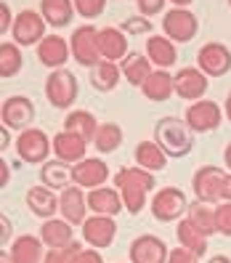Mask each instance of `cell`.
I'll use <instances>...</instances> for the list:
<instances>
[{"mask_svg": "<svg viewBox=\"0 0 231 263\" xmlns=\"http://www.w3.org/2000/svg\"><path fill=\"white\" fill-rule=\"evenodd\" d=\"M40 239H43V245L48 247V250L67 247V245H72V223L48 218V221L40 226Z\"/></svg>", "mask_w": 231, "mask_h": 263, "instance_id": "7402d4cb", "label": "cell"}, {"mask_svg": "<svg viewBox=\"0 0 231 263\" xmlns=\"http://www.w3.org/2000/svg\"><path fill=\"white\" fill-rule=\"evenodd\" d=\"M173 3H176V6H189L191 0H173Z\"/></svg>", "mask_w": 231, "mask_h": 263, "instance_id": "f907efd6", "label": "cell"}, {"mask_svg": "<svg viewBox=\"0 0 231 263\" xmlns=\"http://www.w3.org/2000/svg\"><path fill=\"white\" fill-rule=\"evenodd\" d=\"M72 263H104V258H101L96 250H88V247H83V250L72 258Z\"/></svg>", "mask_w": 231, "mask_h": 263, "instance_id": "60d3db41", "label": "cell"}, {"mask_svg": "<svg viewBox=\"0 0 231 263\" xmlns=\"http://www.w3.org/2000/svg\"><path fill=\"white\" fill-rule=\"evenodd\" d=\"M64 130L85 138V141H93L96 133H99V122H96V117L90 112L77 109V112H69V117L64 120Z\"/></svg>", "mask_w": 231, "mask_h": 263, "instance_id": "83f0119b", "label": "cell"}, {"mask_svg": "<svg viewBox=\"0 0 231 263\" xmlns=\"http://www.w3.org/2000/svg\"><path fill=\"white\" fill-rule=\"evenodd\" d=\"M167 255H170V250L165 247V242L160 237H151V234L136 237L130 245V260L133 263H167Z\"/></svg>", "mask_w": 231, "mask_h": 263, "instance_id": "30bf717a", "label": "cell"}, {"mask_svg": "<svg viewBox=\"0 0 231 263\" xmlns=\"http://www.w3.org/2000/svg\"><path fill=\"white\" fill-rule=\"evenodd\" d=\"M228 6H231V0H228Z\"/></svg>", "mask_w": 231, "mask_h": 263, "instance_id": "816d5d0a", "label": "cell"}, {"mask_svg": "<svg viewBox=\"0 0 231 263\" xmlns=\"http://www.w3.org/2000/svg\"><path fill=\"white\" fill-rule=\"evenodd\" d=\"M53 149V141L37 128H27L16 138V152L24 162H48V152Z\"/></svg>", "mask_w": 231, "mask_h": 263, "instance_id": "8992f818", "label": "cell"}, {"mask_svg": "<svg viewBox=\"0 0 231 263\" xmlns=\"http://www.w3.org/2000/svg\"><path fill=\"white\" fill-rule=\"evenodd\" d=\"M43 19L35 11H22L19 19L13 22V37L22 45H32V43H43Z\"/></svg>", "mask_w": 231, "mask_h": 263, "instance_id": "d6986e66", "label": "cell"}, {"mask_svg": "<svg viewBox=\"0 0 231 263\" xmlns=\"http://www.w3.org/2000/svg\"><path fill=\"white\" fill-rule=\"evenodd\" d=\"M162 27H165V32L170 35V40L186 43L197 32V16L191 11H186V8H173L170 13H165Z\"/></svg>", "mask_w": 231, "mask_h": 263, "instance_id": "8fae6325", "label": "cell"}, {"mask_svg": "<svg viewBox=\"0 0 231 263\" xmlns=\"http://www.w3.org/2000/svg\"><path fill=\"white\" fill-rule=\"evenodd\" d=\"M45 96H48V101L56 106V109H67V106L77 99L74 74L67 72V69H56L48 77V83H45Z\"/></svg>", "mask_w": 231, "mask_h": 263, "instance_id": "5b68a950", "label": "cell"}, {"mask_svg": "<svg viewBox=\"0 0 231 263\" xmlns=\"http://www.w3.org/2000/svg\"><path fill=\"white\" fill-rule=\"evenodd\" d=\"M27 205H29V210H32L35 215H40V218L48 221L51 215L59 210V199L53 197V189H48V186H32L27 192Z\"/></svg>", "mask_w": 231, "mask_h": 263, "instance_id": "603a6c76", "label": "cell"}, {"mask_svg": "<svg viewBox=\"0 0 231 263\" xmlns=\"http://www.w3.org/2000/svg\"><path fill=\"white\" fill-rule=\"evenodd\" d=\"M226 115H228V120H231V93H228V99H226Z\"/></svg>", "mask_w": 231, "mask_h": 263, "instance_id": "681fc988", "label": "cell"}, {"mask_svg": "<svg viewBox=\"0 0 231 263\" xmlns=\"http://www.w3.org/2000/svg\"><path fill=\"white\" fill-rule=\"evenodd\" d=\"M85 146H88L85 138L74 136V133H69V130H61L59 136H53V154H56V160L67 162V165H69V162H72V165L83 162V160H85Z\"/></svg>", "mask_w": 231, "mask_h": 263, "instance_id": "9a60e30c", "label": "cell"}, {"mask_svg": "<svg viewBox=\"0 0 231 263\" xmlns=\"http://www.w3.org/2000/svg\"><path fill=\"white\" fill-rule=\"evenodd\" d=\"M122 74H125V80L130 85H144L151 74V64L146 56H138V53H128L125 61H122Z\"/></svg>", "mask_w": 231, "mask_h": 263, "instance_id": "f546056e", "label": "cell"}, {"mask_svg": "<svg viewBox=\"0 0 231 263\" xmlns=\"http://www.w3.org/2000/svg\"><path fill=\"white\" fill-rule=\"evenodd\" d=\"M146 53H149V61H154V64H160V67H170L176 61V48L167 37H149L146 40Z\"/></svg>", "mask_w": 231, "mask_h": 263, "instance_id": "1f68e13d", "label": "cell"}, {"mask_svg": "<svg viewBox=\"0 0 231 263\" xmlns=\"http://www.w3.org/2000/svg\"><path fill=\"white\" fill-rule=\"evenodd\" d=\"M154 141L167 157H186L191 152V128L176 117H162L154 128Z\"/></svg>", "mask_w": 231, "mask_h": 263, "instance_id": "7a4b0ae2", "label": "cell"}, {"mask_svg": "<svg viewBox=\"0 0 231 263\" xmlns=\"http://www.w3.org/2000/svg\"><path fill=\"white\" fill-rule=\"evenodd\" d=\"M0 117H3V125L8 128H24L35 120V106L29 99L24 96H13L3 104V112H0Z\"/></svg>", "mask_w": 231, "mask_h": 263, "instance_id": "2e32d148", "label": "cell"}, {"mask_svg": "<svg viewBox=\"0 0 231 263\" xmlns=\"http://www.w3.org/2000/svg\"><path fill=\"white\" fill-rule=\"evenodd\" d=\"M199 69H202L205 74H226L231 69V53L226 45L221 43H207L202 45V51H199Z\"/></svg>", "mask_w": 231, "mask_h": 263, "instance_id": "5bb4252c", "label": "cell"}, {"mask_svg": "<svg viewBox=\"0 0 231 263\" xmlns=\"http://www.w3.org/2000/svg\"><path fill=\"white\" fill-rule=\"evenodd\" d=\"M40 11H43V19L48 24H53V27H64L74 16L69 0H43Z\"/></svg>", "mask_w": 231, "mask_h": 263, "instance_id": "4dcf8cb0", "label": "cell"}, {"mask_svg": "<svg viewBox=\"0 0 231 263\" xmlns=\"http://www.w3.org/2000/svg\"><path fill=\"white\" fill-rule=\"evenodd\" d=\"M144 88V96L151 99V101H167L170 99V93L176 90V77L167 74L165 69H157L149 74V80L141 85Z\"/></svg>", "mask_w": 231, "mask_h": 263, "instance_id": "cb8c5ba5", "label": "cell"}, {"mask_svg": "<svg viewBox=\"0 0 231 263\" xmlns=\"http://www.w3.org/2000/svg\"><path fill=\"white\" fill-rule=\"evenodd\" d=\"M223 162L228 165V170H231V144L226 146V152H223Z\"/></svg>", "mask_w": 231, "mask_h": 263, "instance_id": "c3c4849f", "label": "cell"}, {"mask_svg": "<svg viewBox=\"0 0 231 263\" xmlns=\"http://www.w3.org/2000/svg\"><path fill=\"white\" fill-rule=\"evenodd\" d=\"M99 45H101L104 61L125 59V53H128V40H125V35H122L117 27H104V29H99Z\"/></svg>", "mask_w": 231, "mask_h": 263, "instance_id": "ffe728a7", "label": "cell"}, {"mask_svg": "<svg viewBox=\"0 0 231 263\" xmlns=\"http://www.w3.org/2000/svg\"><path fill=\"white\" fill-rule=\"evenodd\" d=\"M189 221L202 231L205 237L215 234L218 226H215V208H210L207 202H199V205H191L189 208Z\"/></svg>", "mask_w": 231, "mask_h": 263, "instance_id": "d6a6232c", "label": "cell"}, {"mask_svg": "<svg viewBox=\"0 0 231 263\" xmlns=\"http://www.w3.org/2000/svg\"><path fill=\"white\" fill-rule=\"evenodd\" d=\"M59 210H61V215H64V221L67 223H85L88 218H85V213H88V197L83 194V189L80 186H72L69 189H64L61 192V197H59Z\"/></svg>", "mask_w": 231, "mask_h": 263, "instance_id": "7c38bea8", "label": "cell"}, {"mask_svg": "<svg viewBox=\"0 0 231 263\" xmlns=\"http://www.w3.org/2000/svg\"><path fill=\"white\" fill-rule=\"evenodd\" d=\"M207 90V77L202 69L186 67L176 74V93L181 99H202Z\"/></svg>", "mask_w": 231, "mask_h": 263, "instance_id": "ac0fdd59", "label": "cell"}, {"mask_svg": "<svg viewBox=\"0 0 231 263\" xmlns=\"http://www.w3.org/2000/svg\"><path fill=\"white\" fill-rule=\"evenodd\" d=\"M93 144H96V149L104 152V154L120 149V144H122V128L114 125V122H104V125H99V133H96V138H93Z\"/></svg>", "mask_w": 231, "mask_h": 263, "instance_id": "836d02e7", "label": "cell"}, {"mask_svg": "<svg viewBox=\"0 0 231 263\" xmlns=\"http://www.w3.org/2000/svg\"><path fill=\"white\" fill-rule=\"evenodd\" d=\"M0 226H3V229H0V245L6 247V242L11 239V231H13V226H11V221L6 218V215H3V218H0Z\"/></svg>", "mask_w": 231, "mask_h": 263, "instance_id": "ee69618b", "label": "cell"}, {"mask_svg": "<svg viewBox=\"0 0 231 263\" xmlns=\"http://www.w3.org/2000/svg\"><path fill=\"white\" fill-rule=\"evenodd\" d=\"M88 208L93 210L96 215H109V218H114V215L125 208V202H122V194H120L117 189L99 186V189H90V194H88Z\"/></svg>", "mask_w": 231, "mask_h": 263, "instance_id": "e0dca14e", "label": "cell"}, {"mask_svg": "<svg viewBox=\"0 0 231 263\" xmlns=\"http://www.w3.org/2000/svg\"><path fill=\"white\" fill-rule=\"evenodd\" d=\"M72 178H74V186L90 192V189H99L106 183L109 167H106V162L99 160V157H85L83 162L72 165Z\"/></svg>", "mask_w": 231, "mask_h": 263, "instance_id": "ba28073f", "label": "cell"}, {"mask_svg": "<svg viewBox=\"0 0 231 263\" xmlns=\"http://www.w3.org/2000/svg\"><path fill=\"white\" fill-rule=\"evenodd\" d=\"M8 24H11V11H8V6L3 3V6H0V29L6 32Z\"/></svg>", "mask_w": 231, "mask_h": 263, "instance_id": "bcb514c9", "label": "cell"}, {"mask_svg": "<svg viewBox=\"0 0 231 263\" xmlns=\"http://www.w3.org/2000/svg\"><path fill=\"white\" fill-rule=\"evenodd\" d=\"M43 255V239L32 237V234H24L13 242L11 247V260L13 263H40Z\"/></svg>", "mask_w": 231, "mask_h": 263, "instance_id": "d4e9b609", "label": "cell"}, {"mask_svg": "<svg viewBox=\"0 0 231 263\" xmlns=\"http://www.w3.org/2000/svg\"><path fill=\"white\" fill-rule=\"evenodd\" d=\"M120 67L114 61H101V64L93 67V77H90V83H93L99 90H112L120 80Z\"/></svg>", "mask_w": 231, "mask_h": 263, "instance_id": "e575fe53", "label": "cell"}, {"mask_svg": "<svg viewBox=\"0 0 231 263\" xmlns=\"http://www.w3.org/2000/svg\"><path fill=\"white\" fill-rule=\"evenodd\" d=\"M136 162H138V167L149 170V173H157V170H162L167 165V154L160 149L157 141H141L136 146Z\"/></svg>", "mask_w": 231, "mask_h": 263, "instance_id": "484cf974", "label": "cell"}, {"mask_svg": "<svg viewBox=\"0 0 231 263\" xmlns=\"http://www.w3.org/2000/svg\"><path fill=\"white\" fill-rule=\"evenodd\" d=\"M207 263H231V258L228 255H213Z\"/></svg>", "mask_w": 231, "mask_h": 263, "instance_id": "7dc6e473", "label": "cell"}, {"mask_svg": "<svg viewBox=\"0 0 231 263\" xmlns=\"http://www.w3.org/2000/svg\"><path fill=\"white\" fill-rule=\"evenodd\" d=\"M215 226H218L221 234L231 237V202H221L215 208Z\"/></svg>", "mask_w": 231, "mask_h": 263, "instance_id": "74e56055", "label": "cell"}, {"mask_svg": "<svg viewBox=\"0 0 231 263\" xmlns=\"http://www.w3.org/2000/svg\"><path fill=\"white\" fill-rule=\"evenodd\" d=\"M221 202H231V173H226L223 186H221Z\"/></svg>", "mask_w": 231, "mask_h": 263, "instance_id": "f6af8a7d", "label": "cell"}, {"mask_svg": "<svg viewBox=\"0 0 231 263\" xmlns=\"http://www.w3.org/2000/svg\"><path fill=\"white\" fill-rule=\"evenodd\" d=\"M189 210V202H186V194L176 186H165L154 194L151 199V215L157 221H176L181 218L183 213Z\"/></svg>", "mask_w": 231, "mask_h": 263, "instance_id": "3957f363", "label": "cell"}, {"mask_svg": "<svg viewBox=\"0 0 231 263\" xmlns=\"http://www.w3.org/2000/svg\"><path fill=\"white\" fill-rule=\"evenodd\" d=\"M178 242H181V247H186V250L194 253L197 258H202V255L207 253V237H205L189 218H183V221L178 223Z\"/></svg>", "mask_w": 231, "mask_h": 263, "instance_id": "4316f807", "label": "cell"}, {"mask_svg": "<svg viewBox=\"0 0 231 263\" xmlns=\"http://www.w3.org/2000/svg\"><path fill=\"white\" fill-rule=\"evenodd\" d=\"M223 178L226 173L221 167H215V165H205V167H199L197 173H194V194L199 202H207V205H215V202H221V186H223Z\"/></svg>", "mask_w": 231, "mask_h": 263, "instance_id": "277c9868", "label": "cell"}, {"mask_svg": "<svg viewBox=\"0 0 231 263\" xmlns=\"http://www.w3.org/2000/svg\"><path fill=\"white\" fill-rule=\"evenodd\" d=\"M165 0H138V8H141L144 16H149V13H157L162 8Z\"/></svg>", "mask_w": 231, "mask_h": 263, "instance_id": "7bdbcfd3", "label": "cell"}, {"mask_svg": "<svg viewBox=\"0 0 231 263\" xmlns=\"http://www.w3.org/2000/svg\"><path fill=\"white\" fill-rule=\"evenodd\" d=\"M167 263H199V258L194 253H189L186 247H176V250H170V255H167Z\"/></svg>", "mask_w": 231, "mask_h": 263, "instance_id": "ab89813d", "label": "cell"}, {"mask_svg": "<svg viewBox=\"0 0 231 263\" xmlns=\"http://www.w3.org/2000/svg\"><path fill=\"white\" fill-rule=\"evenodd\" d=\"M37 56L45 67H61L67 61L69 51H67V43L56 37V35H48L43 43H40V48H37Z\"/></svg>", "mask_w": 231, "mask_h": 263, "instance_id": "f1b7e54d", "label": "cell"}, {"mask_svg": "<svg viewBox=\"0 0 231 263\" xmlns=\"http://www.w3.org/2000/svg\"><path fill=\"white\" fill-rule=\"evenodd\" d=\"M22 67V56H19V48L11 43H3L0 45V74L3 77H11L16 74Z\"/></svg>", "mask_w": 231, "mask_h": 263, "instance_id": "d590c367", "label": "cell"}, {"mask_svg": "<svg viewBox=\"0 0 231 263\" xmlns=\"http://www.w3.org/2000/svg\"><path fill=\"white\" fill-rule=\"evenodd\" d=\"M117 234V226L109 215H90V218L83 223V239L90 245V247H106L112 245Z\"/></svg>", "mask_w": 231, "mask_h": 263, "instance_id": "4fadbf2b", "label": "cell"}, {"mask_svg": "<svg viewBox=\"0 0 231 263\" xmlns=\"http://www.w3.org/2000/svg\"><path fill=\"white\" fill-rule=\"evenodd\" d=\"M40 178L43 183L48 189H69V183H74L72 178V167L67 162H61V160H48V162H43L40 167Z\"/></svg>", "mask_w": 231, "mask_h": 263, "instance_id": "44dd1931", "label": "cell"}, {"mask_svg": "<svg viewBox=\"0 0 231 263\" xmlns=\"http://www.w3.org/2000/svg\"><path fill=\"white\" fill-rule=\"evenodd\" d=\"M186 125L197 133H207L221 125V106L215 101H194L186 109Z\"/></svg>", "mask_w": 231, "mask_h": 263, "instance_id": "9c48e42d", "label": "cell"}, {"mask_svg": "<svg viewBox=\"0 0 231 263\" xmlns=\"http://www.w3.org/2000/svg\"><path fill=\"white\" fill-rule=\"evenodd\" d=\"M80 250H83V247L77 245V242H72V245H67V247H56V250L45 253L43 263H72V258L80 253Z\"/></svg>", "mask_w": 231, "mask_h": 263, "instance_id": "8d00e7d4", "label": "cell"}, {"mask_svg": "<svg viewBox=\"0 0 231 263\" xmlns=\"http://www.w3.org/2000/svg\"><path fill=\"white\" fill-rule=\"evenodd\" d=\"M114 186L122 194L125 208L136 215V213L144 210L146 194L154 189V173H149V170L138 167V165L136 167H120L114 173Z\"/></svg>", "mask_w": 231, "mask_h": 263, "instance_id": "6da1fadb", "label": "cell"}, {"mask_svg": "<svg viewBox=\"0 0 231 263\" xmlns=\"http://www.w3.org/2000/svg\"><path fill=\"white\" fill-rule=\"evenodd\" d=\"M72 53L83 67H96L101 64V45H99V29L93 27H80L72 35Z\"/></svg>", "mask_w": 231, "mask_h": 263, "instance_id": "52a82bcc", "label": "cell"}, {"mask_svg": "<svg viewBox=\"0 0 231 263\" xmlns=\"http://www.w3.org/2000/svg\"><path fill=\"white\" fill-rule=\"evenodd\" d=\"M122 29H125V32H149L151 24L146 19H128L125 24H122Z\"/></svg>", "mask_w": 231, "mask_h": 263, "instance_id": "b9f144b4", "label": "cell"}, {"mask_svg": "<svg viewBox=\"0 0 231 263\" xmlns=\"http://www.w3.org/2000/svg\"><path fill=\"white\" fill-rule=\"evenodd\" d=\"M104 3L106 0H74V8H77V13H83L85 19H96L104 11Z\"/></svg>", "mask_w": 231, "mask_h": 263, "instance_id": "f35d334b", "label": "cell"}]
</instances>
